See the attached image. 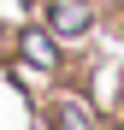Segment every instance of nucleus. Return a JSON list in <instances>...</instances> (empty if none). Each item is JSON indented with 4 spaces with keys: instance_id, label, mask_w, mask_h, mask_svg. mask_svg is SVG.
Wrapping results in <instances>:
<instances>
[{
    "instance_id": "1",
    "label": "nucleus",
    "mask_w": 124,
    "mask_h": 130,
    "mask_svg": "<svg viewBox=\"0 0 124 130\" xmlns=\"http://www.w3.org/2000/svg\"><path fill=\"white\" fill-rule=\"evenodd\" d=\"M53 30H59V36L89 30V6H83V0H53Z\"/></svg>"
},
{
    "instance_id": "2",
    "label": "nucleus",
    "mask_w": 124,
    "mask_h": 130,
    "mask_svg": "<svg viewBox=\"0 0 124 130\" xmlns=\"http://www.w3.org/2000/svg\"><path fill=\"white\" fill-rule=\"evenodd\" d=\"M24 59H36V65H53V41L30 30V36H24Z\"/></svg>"
},
{
    "instance_id": "3",
    "label": "nucleus",
    "mask_w": 124,
    "mask_h": 130,
    "mask_svg": "<svg viewBox=\"0 0 124 130\" xmlns=\"http://www.w3.org/2000/svg\"><path fill=\"white\" fill-rule=\"evenodd\" d=\"M59 130H89V112H77V106L65 101V106H59Z\"/></svg>"
}]
</instances>
